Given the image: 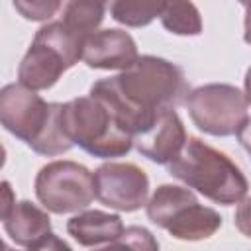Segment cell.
I'll list each match as a JSON object with an SVG mask.
<instances>
[{"mask_svg": "<svg viewBox=\"0 0 251 251\" xmlns=\"http://www.w3.org/2000/svg\"><path fill=\"white\" fill-rule=\"evenodd\" d=\"M243 25H245V31H243V39L251 45V8H247V12H245V22H243Z\"/></svg>", "mask_w": 251, "mask_h": 251, "instance_id": "cell-21", "label": "cell"}, {"mask_svg": "<svg viewBox=\"0 0 251 251\" xmlns=\"http://www.w3.org/2000/svg\"><path fill=\"white\" fill-rule=\"evenodd\" d=\"M61 118L69 139L92 157L114 159L127 155L133 147V135L112 108L92 94L65 102Z\"/></svg>", "mask_w": 251, "mask_h": 251, "instance_id": "cell-3", "label": "cell"}, {"mask_svg": "<svg viewBox=\"0 0 251 251\" xmlns=\"http://www.w3.org/2000/svg\"><path fill=\"white\" fill-rule=\"evenodd\" d=\"M235 135H237V139H239L241 147L251 155V116L245 120V124L239 127V131H237Z\"/></svg>", "mask_w": 251, "mask_h": 251, "instance_id": "cell-20", "label": "cell"}, {"mask_svg": "<svg viewBox=\"0 0 251 251\" xmlns=\"http://www.w3.org/2000/svg\"><path fill=\"white\" fill-rule=\"evenodd\" d=\"M104 20V6L69 0L63 10V22L82 37H88L98 29Z\"/></svg>", "mask_w": 251, "mask_h": 251, "instance_id": "cell-16", "label": "cell"}, {"mask_svg": "<svg viewBox=\"0 0 251 251\" xmlns=\"http://www.w3.org/2000/svg\"><path fill=\"white\" fill-rule=\"evenodd\" d=\"M86 37L73 31L63 20L37 29L20 67L18 80L31 90L51 88L61 75L82 61Z\"/></svg>", "mask_w": 251, "mask_h": 251, "instance_id": "cell-4", "label": "cell"}, {"mask_svg": "<svg viewBox=\"0 0 251 251\" xmlns=\"http://www.w3.org/2000/svg\"><path fill=\"white\" fill-rule=\"evenodd\" d=\"M137 45L124 29H100L86 37L82 61L90 69L126 71L137 61Z\"/></svg>", "mask_w": 251, "mask_h": 251, "instance_id": "cell-12", "label": "cell"}, {"mask_svg": "<svg viewBox=\"0 0 251 251\" xmlns=\"http://www.w3.org/2000/svg\"><path fill=\"white\" fill-rule=\"evenodd\" d=\"M96 198L120 212H135L147 204L149 176L133 163H104L94 171Z\"/></svg>", "mask_w": 251, "mask_h": 251, "instance_id": "cell-9", "label": "cell"}, {"mask_svg": "<svg viewBox=\"0 0 251 251\" xmlns=\"http://www.w3.org/2000/svg\"><path fill=\"white\" fill-rule=\"evenodd\" d=\"M8 237L27 249H69L51 231V220L43 208L29 200L14 202L4 214H0Z\"/></svg>", "mask_w": 251, "mask_h": 251, "instance_id": "cell-10", "label": "cell"}, {"mask_svg": "<svg viewBox=\"0 0 251 251\" xmlns=\"http://www.w3.org/2000/svg\"><path fill=\"white\" fill-rule=\"evenodd\" d=\"M110 247H129V249H139V251H157L159 243L151 235L149 229L139 227V226H129L124 229V233L110 245Z\"/></svg>", "mask_w": 251, "mask_h": 251, "instance_id": "cell-18", "label": "cell"}, {"mask_svg": "<svg viewBox=\"0 0 251 251\" xmlns=\"http://www.w3.org/2000/svg\"><path fill=\"white\" fill-rule=\"evenodd\" d=\"M233 224L235 227L251 239V196L249 198H243L235 210V216H233Z\"/></svg>", "mask_w": 251, "mask_h": 251, "instance_id": "cell-19", "label": "cell"}, {"mask_svg": "<svg viewBox=\"0 0 251 251\" xmlns=\"http://www.w3.org/2000/svg\"><path fill=\"white\" fill-rule=\"evenodd\" d=\"M188 92L182 69L155 55H141L129 69L90 86V94L110 106L131 135L143 131L161 110L182 104Z\"/></svg>", "mask_w": 251, "mask_h": 251, "instance_id": "cell-1", "label": "cell"}, {"mask_svg": "<svg viewBox=\"0 0 251 251\" xmlns=\"http://www.w3.org/2000/svg\"><path fill=\"white\" fill-rule=\"evenodd\" d=\"M55 112V102H45L37 90L22 82L6 84L0 92V122L6 131L31 149L41 141Z\"/></svg>", "mask_w": 251, "mask_h": 251, "instance_id": "cell-8", "label": "cell"}, {"mask_svg": "<svg viewBox=\"0 0 251 251\" xmlns=\"http://www.w3.org/2000/svg\"><path fill=\"white\" fill-rule=\"evenodd\" d=\"M124 222L118 214L102 210H84L67 222L69 235L82 247H110L124 233Z\"/></svg>", "mask_w": 251, "mask_h": 251, "instance_id": "cell-13", "label": "cell"}, {"mask_svg": "<svg viewBox=\"0 0 251 251\" xmlns=\"http://www.w3.org/2000/svg\"><path fill=\"white\" fill-rule=\"evenodd\" d=\"M239 4H243L245 8H251V0H237Z\"/></svg>", "mask_w": 251, "mask_h": 251, "instance_id": "cell-24", "label": "cell"}, {"mask_svg": "<svg viewBox=\"0 0 251 251\" xmlns=\"http://www.w3.org/2000/svg\"><path fill=\"white\" fill-rule=\"evenodd\" d=\"M159 18L163 27L175 35L202 33V18L192 0H167Z\"/></svg>", "mask_w": 251, "mask_h": 251, "instance_id": "cell-14", "label": "cell"}, {"mask_svg": "<svg viewBox=\"0 0 251 251\" xmlns=\"http://www.w3.org/2000/svg\"><path fill=\"white\" fill-rule=\"evenodd\" d=\"M184 106L194 126L214 137L235 135L249 118V102L237 86L212 82L188 92Z\"/></svg>", "mask_w": 251, "mask_h": 251, "instance_id": "cell-6", "label": "cell"}, {"mask_svg": "<svg viewBox=\"0 0 251 251\" xmlns=\"http://www.w3.org/2000/svg\"><path fill=\"white\" fill-rule=\"evenodd\" d=\"M145 208L155 226L180 241L208 239L222 227V216L214 208L202 206L188 186L161 184Z\"/></svg>", "mask_w": 251, "mask_h": 251, "instance_id": "cell-5", "label": "cell"}, {"mask_svg": "<svg viewBox=\"0 0 251 251\" xmlns=\"http://www.w3.org/2000/svg\"><path fill=\"white\" fill-rule=\"evenodd\" d=\"M12 4L22 18L29 22H43L61 10L63 0H12Z\"/></svg>", "mask_w": 251, "mask_h": 251, "instance_id": "cell-17", "label": "cell"}, {"mask_svg": "<svg viewBox=\"0 0 251 251\" xmlns=\"http://www.w3.org/2000/svg\"><path fill=\"white\" fill-rule=\"evenodd\" d=\"M186 131L182 120L175 108H165L157 118L137 135H133V147L157 165H169L184 147Z\"/></svg>", "mask_w": 251, "mask_h": 251, "instance_id": "cell-11", "label": "cell"}, {"mask_svg": "<svg viewBox=\"0 0 251 251\" xmlns=\"http://www.w3.org/2000/svg\"><path fill=\"white\" fill-rule=\"evenodd\" d=\"M245 98H247V102L251 104V67H249L247 73H245Z\"/></svg>", "mask_w": 251, "mask_h": 251, "instance_id": "cell-22", "label": "cell"}, {"mask_svg": "<svg viewBox=\"0 0 251 251\" xmlns=\"http://www.w3.org/2000/svg\"><path fill=\"white\" fill-rule=\"evenodd\" d=\"M167 169L188 188L222 206L239 204L249 188L241 169L226 153L198 137H188Z\"/></svg>", "mask_w": 251, "mask_h": 251, "instance_id": "cell-2", "label": "cell"}, {"mask_svg": "<svg viewBox=\"0 0 251 251\" xmlns=\"http://www.w3.org/2000/svg\"><path fill=\"white\" fill-rule=\"evenodd\" d=\"M165 2L167 0H114L110 16L126 27H143L161 16Z\"/></svg>", "mask_w": 251, "mask_h": 251, "instance_id": "cell-15", "label": "cell"}, {"mask_svg": "<svg viewBox=\"0 0 251 251\" xmlns=\"http://www.w3.org/2000/svg\"><path fill=\"white\" fill-rule=\"evenodd\" d=\"M35 196L53 214L80 212L96 198L94 175L75 161H51L35 176Z\"/></svg>", "mask_w": 251, "mask_h": 251, "instance_id": "cell-7", "label": "cell"}, {"mask_svg": "<svg viewBox=\"0 0 251 251\" xmlns=\"http://www.w3.org/2000/svg\"><path fill=\"white\" fill-rule=\"evenodd\" d=\"M76 2H86V4H96V6H104L108 4V0H76Z\"/></svg>", "mask_w": 251, "mask_h": 251, "instance_id": "cell-23", "label": "cell"}]
</instances>
